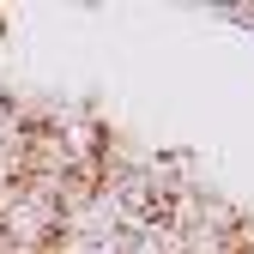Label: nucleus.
Instances as JSON below:
<instances>
[{
    "instance_id": "f257e3e1",
    "label": "nucleus",
    "mask_w": 254,
    "mask_h": 254,
    "mask_svg": "<svg viewBox=\"0 0 254 254\" xmlns=\"http://www.w3.org/2000/svg\"><path fill=\"white\" fill-rule=\"evenodd\" d=\"M182 248H188V236L170 230L164 218H157V224H133L121 236V254H182Z\"/></svg>"
}]
</instances>
